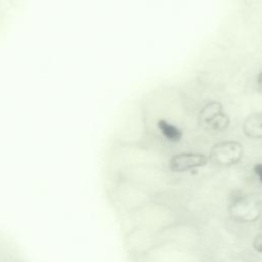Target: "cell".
<instances>
[{"mask_svg": "<svg viewBox=\"0 0 262 262\" xmlns=\"http://www.w3.org/2000/svg\"><path fill=\"white\" fill-rule=\"evenodd\" d=\"M233 219L243 222H253L262 216V195L247 194L233 200L229 207Z\"/></svg>", "mask_w": 262, "mask_h": 262, "instance_id": "obj_1", "label": "cell"}, {"mask_svg": "<svg viewBox=\"0 0 262 262\" xmlns=\"http://www.w3.org/2000/svg\"><path fill=\"white\" fill-rule=\"evenodd\" d=\"M198 123L202 129L213 132H221L227 129L229 118L223 112L218 101H210L205 104L198 116Z\"/></svg>", "mask_w": 262, "mask_h": 262, "instance_id": "obj_2", "label": "cell"}, {"mask_svg": "<svg viewBox=\"0 0 262 262\" xmlns=\"http://www.w3.org/2000/svg\"><path fill=\"white\" fill-rule=\"evenodd\" d=\"M244 148L237 141H221L216 143L210 151V160L213 164L220 167L235 165L243 158Z\"/></svg>", "mask_w": 262, "mask_h": 262, "instance_id": "obj_3", "label": "cell"}, {"mask_svg": "<svg viewBox=\"0 0 262 262\" xmlns=\"http://www.w3.org/2000/svg\"><path fill=\"white\" fill-rule=\"evenodd\" d=\"M208 158L204 154L182 152L172 157L169 167L173 172H185L198 167H203L207 164Z\"/></svg>", "mask_w": 262, "mask_h": 262, "instance_id": "obj_4", "label": "cell"}, {"mask_svg": "<svg viewBox=\"0 0 262 262\" xmlns=\"http://www.w3.org/2000/svg\"><path fill=\"white\" fill-rule=\"evenodd\" d=\"M244 133L251 138H262V112L249 115L243 123Z\"/></svg>", "mask_w": 262, "mask_h": 262, "instance_id": "obj_5", "label": "cell"}, {"mask_svg": "<svg viewBox=\"0 0 262 262\" xmlns=\"http://www.w3.org/2000/svg\"><path fill=\"white\" fill-rule=\"evenodd\" d=\"M158 128L163 136L171 142H178L182 137V132L175 125L170 124L166 120H160L158 122Z\"/></svg>", "mask_w": 262, "mask_h": 262, "instance_id": "obj_6", "label": "cell"}, {"mask_svg": "<svg viewBox=\"0 0 262 262\" xmlns=\"http://www.w3.org/2000/svg\"><path fill=\"white\" fill-rule=\"evenodd\" d=\"M253 247L255 248L256 251L262 253V233L258 234V235L255 237V239H254V242H253Z\"/></svg>", "mask_w": 262, "mask_h": 262, "instance_id": "obj_7", "label": "cell"}, {"mask_svg": "<svg viewBox=\"0 0 262 262\" xmlns=\"http://www.w3.org/2000/svg\"><path fill=\"white\" fill-rule=\"evenodd\" d=\"M254 172H255V174L258 176L260 182L262 183V163L256 164V165L254 166Z\"/></svg>", "mask_w": 262, "mask_h": 262, "instance_id": "obj_8", "label": "cell"}, {"mask_svg": "<svg viewBox=\"0 0 262 262\" xmlns=\"http://www.w3.org/2000/svg\"><path fill=\"white\" fill-rule=\"evenodd\" d=\"M257 84H258V87L262 90V71L257 76Z\"/></svg>", "mask_w": 262, "mask_h": 262, "instance_id": "obj_9", "label": "cell"}]
</instances>
